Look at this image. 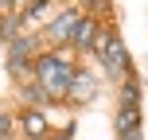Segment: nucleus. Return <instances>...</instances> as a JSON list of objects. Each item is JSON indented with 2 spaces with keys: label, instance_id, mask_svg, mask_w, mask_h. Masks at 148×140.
Listing matches in <instances>:
<instances>
[{
  "label": "nucleus",
  "instance_id": "1",
  "mask_svg": "<svg viewBox=\"0 0 148 140\" xmlns=\"http://www.w3.org/2000/svg\"><path fill=\"white\" fill-rule=\"evenodd\" d=\"M74 74H78V70L66 62V51H62V55H43V59L35 62V78H39V86L47 89V97H62Z\"/></svg>",
  "mask_w": 148,
  "mask_h": 140
},
{
  "label": "nucleus",
  "instance_id": "8",
  "mask_svg": "<svg viewBox=\"0 0 148 140\" xmlns=\"http://www.w3.org/2000/svg\"><path fill=\"white\" fill-rule=\"evenodd\" d=\"M23 97H27V101H35V105H47V101H51L43 86H27V89H23Z\"/></svg>",
  "mask_w": 148,
  "mask_h": 140
},
{
  "label": "nucleus",
  "instance_id": "5",
  "mask_svg": "<svg viewBox=\"0 0 148 140\" xmlns=\"http://www.w3.org/2000/svg\"><path fill=\"white\" fill-rule=\"evenodd\" d=\"M74 23H78V12H74V8H70V12H62L59 20H55V27H51V35H55V39H70V31H74Z\"/></svg>",
  "mask_w": 148,
  "mask_h": 140
},
{
  "label": "nucleus",
  "instance_id": "4",
  "mask_svg": "<svg viewBox=\"0 0 148 140\" xmlns=\"http://www.w3.org/2000/svg\"><path fill=\"white\" fill-rule=\"evenodd\" d=\"M23 132L31 140H43L47 136V117L43 113H23Z\"/></svg>",
  "mask_w": 148,
  "mask_h": 140
},
{
  "label": "nucleus",
  "instance_id": "6",
  "mask_svg": "<svg viewBox=\"0 0 148 140\" xmlns=\"http://www.w3.org/2000/svg\"><path fill=\"white\" fill-rule=\"evenodd\" d=\"M117 128H140V109L136 105H121V117H117Z\"/></svg>",
  "mask_w": 148,
  "mask_h": 140
},
{
  "label": "nucleus",
  "instance_id": "10",
  "mask_svg": "<svg viewBox=\"0 0 148 140\" xmlns=\"http://www.w3.org/2000/svg\"><path fill=\"white\" fill-rule=\"evenodd\" d=\"M4 132H8V117L0 113V136H4Z\"/></svg>",
  "mask_w": 148,
  "mask_h": 140
},
{
  "label": "nucleus",
  "instance_id": "9",
  "mask_svg": "<svg viewBox=\"0 0 148 140\" xmlns=\"http://www.w3.org/2000/svg\"><path fill=\"white\" fill-rule=\"evenodd\" d=\"M121 140H144V132H140V128H125V132H121Z\"/></svg>",
  "mask_w": 148,
  "mask_h": 140
},
{
  "label": "nucleus",
  "instance_id": "11",
  "mask_svg": "<svg viewBox=\"0 0 148 140\" xmlns=\"http://www.w3.org/2000/svg\"><path fill=\"white\" fill-rule=\"evenodd\" d=\"M8 4H12V8H20V4H27V0H8Z\"/></svg>",
  "mask_w": 148,
  "mask_h": 140
},
{
  "label": "nucleus",
  "instance_id": "2",
  "mask_svg": "<svg viewBox=\"0 0 148 140\" xmlns=\"http://www.w3.org/2000/svg\"><path fill=\"white\" fill-rule=\"evenodd\" d=\"M94 39H97V23L78 16V23H74V31H70V43L78 47V51H90V47H94Z\"/></svg>",
  "mask_w": 148,
  "mask_h": 140
},
{
  "label": "nucleus",
  "instance_id": "7",
  "mask_svg": "<svg viewBox=\"0 0 148 140\" xmlns=\"http://www.w3.org/2000/svg\"><path fill=\"white\" fill-rule=\"evenodd\" d=\"M136 101H140V86L125 82V89H121V105H136Z\"/></svg>",
  "mask_w": 148,
  "mask_h": 140
},
{
  "label": "nucleus",
  "instance_id": "3",
  "mask_svg": "<svg viewBox=\"0 0 148 140\" xmlns=\"http://www.w3.org/2000/svg\"><path fill=\"white\" fill-rule=\"evenodd\" d=\"M94 89H97V82H94V78H86V74H74L70 86H66V94L74 97V101H90V97H94Z\"/></svg>",
  "mask_w": 148,
  "mask_h": 140
}]
</instances>
